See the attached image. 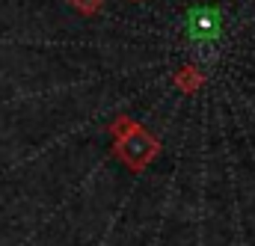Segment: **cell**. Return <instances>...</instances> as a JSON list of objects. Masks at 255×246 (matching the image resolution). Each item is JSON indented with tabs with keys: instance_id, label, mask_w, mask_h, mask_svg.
I'll list each match as a JSON object with an SVG mask.
<instances>
[{
	"instance_id": "1",
	"label": "cell",
	"mask_w": 255,
	"mask_h": 246,
	"mask_svg": "<svg viewBox=\"0 0 255 246\" xmlns=\"http://www.w3.org/2000/svg\"><path fill=\"white\" fill-rule=\"evenodd\" d=\"M116 154L125 160L130 169L139 172V169H145L157 157V139L133 122L125 130V136H116Z\"/></svg>"
},
{
	"instance_id": "2",
	"label": "cell",
	"mask_w": 255,
	"mask_h": 246,
	"mask_svg": "<svg viewBox=\"0 0 255 246\" xmlns=\"http://www.w3.org/2000/svg\"><path fill=\"white\" fill-rule=\"evenodd\" d=\"M187 30H190L193 39H199V42H211V39L220 36V30H223V18H220V12L211 9V6H196L190 15H187Z\"/></svg>"
},
{
	"instance_id": "3",
	"label": "cell",
	"mask_w": 255,
	"mask_h": 246,
	"mask_svg": "<svg viewBox=\"0 0 255 246\" xmlns=\"http://www.w3.org/2000/svg\"><path fill=\"white\" fill-rule=\"evenodd\" d=\"M77 9H83V12H95L98 6H101V0H71Z\"/></svg>"
}]
</instances>
